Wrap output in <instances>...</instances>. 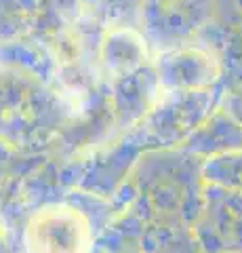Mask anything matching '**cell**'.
Returning a JSON list of instances; mask_svg holds the SVG:
<instances>
[{"label": "cell", "mask_w": 242, "mask_h": 253, "mask_svg": "<svg viewBox=\"0 0 242 253\" xmlns=\"http://www.w3.org/2000/svg\"><path fill=\"white\" fill-rule=\"evenodd\" d=\"M105 63L112 72H131L145 61V44L141 36L133 30H114L107 34L104 44Z\"/></svg>", "instance_id": "7a4b0ae2"}, {"label": "cell", "mask_w": 242, "mask_h": 253, "mask_svg": "<svg viewBox=\"0 0 242 253\" xmlns=\"http://www.w3.org/2000/svg\"><path fill=\"white\" fill-rule=\"evenodd\" d=\"M162 66L167 68V76L173 84H205L208 81H213V76H210V72H213V68H210V61L208 57H202L192 63V68L185 66V51L181 53H171L165 57V61H162Z\"/></svg>", "instance_id": "3957f363"}, {"label": "cell", "mask_w": 242, "mask_h": 253, "mask_svg": "<svg viewBox=\"0 0 242 253\" xmlns=\"http://www.w3.org/2000/svg\"><path fill=\"white\" fill-rule=\"evenodd\" d=\"M30 249L32 253H89L87 219L69 207L40 211L30 224Z\"/></svg>", "instance_id": "6da1fadb"}]
</instances>
